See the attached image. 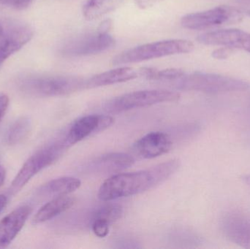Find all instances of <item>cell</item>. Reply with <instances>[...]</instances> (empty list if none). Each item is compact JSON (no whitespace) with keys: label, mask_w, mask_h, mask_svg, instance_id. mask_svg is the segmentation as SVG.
<instances>
[{"label":"cell","mask_w":250,"mask_h":249,"mask_svg":"<svg viewBox=\"0 0 250 249\" xmlns=\"http://www.w3.org/2000/svg\"><path fill=\"white\" fill-rule=\"evenodd\" d=\"M180 165L179 159H172L144 171L115 174L101 185L98 197L108 202L141 194L170 178Z\"/></svg>","instance_id":"obj_1"},{"label":"cell","mask_w":250,"mask_h":249,"mask_svg":"<svg viewBox=\"0 0 250 249\" xmlns=\"http://www.w3.org/2000/svg\"><path fill=\"white\" fill-rule=\"evenodd\" d=\"M195 45L186 39H167L144 44L126 50L114 57V65L133 64L147 60L161 58L176 54H188L194 50Z\"/></svg>","instance_id":"obj_2"},{"label":"cell","mask_w":250,"mask_h":249,"mask_svg":"<svg viewBox=\"0 0 250 249\" xmlns=\"http://www.w3.org/2000/svg\"><path fill=\"white\" fill-rule=\"evenodd\" d=\"M19 89L29 96H64L86 89V80L71 76H32L21 80Z\"/></svg>","instance_id":"obj_3"},{"label":"cell","mask_w":250,"mask_h":249,"mask_svg":"<svg viewBox=\"0 0 250 249\" xmlns=\"http://www.w3.org/2000/svg\"><path fill=\"white\" fill-rule=\"evenodd\" d=\"M176 81V88L207 94L227 93L248 90L250 85L244 80L213 73H196L184 75Z\"/></svg>","instance_id":"obj_4"},{"label":"cell","mask_w":250,"mask_h":249,"mask_svg":"<svg viewBox=\"0 0 250 249\" xmlns=\"http://www.w3.org/2000/svg\"><path fill=\"white\" fill-rule=\"evenodd\" d=\"M67 149L68 146L62 138L45 145L37 151L28 158L18 172L12 182L10 194H16L20 192L37 174L57 162Z\"/></svg>","instance_id":"obj_5"},{"label":"cell","mask_w":250,"mask_h":249,"mask_svg":"<svg viewBox=\"0 0 250 249\" xmlns=\"http://www.w3.org/2000/svg\"><path fill=\"white\" fill-rule=\"evenodd\" d=\"M179 98L180 95L178 92L165 89L137 91L108 101L105 108L108 112L117 114L155 104L175 102Z\"/></svg>","instance_id":"obj_6"},{"label":"cell","mask_w":250,"mask_h":249,"mask_svg":"<svg viewBox=\"0 0 250 249\" xmlns=\"http://www.w3.org/2000/svg\"><path fill=\"white\" fill-rule=\"evenodd\" d=\"M243 19L239 9L229 5L217 6L205 11L190 13L182 19L183 27L192 30H201L226 23H236Z\"/></svg>","instance_id":"obj_7"},{"label":"cell","mask_w":250,"mask_h":249,"mask_svg":"<svg viewBox=\"0 0 250 249\" xmlns=\"http://www.w3.org/2000/svg\"><path fill=\"white\" fill-rule=\"evenodd\" d=\"M32 29L16 20H0V65L30 41Z\"/></svg>","instance_id":"obj_8"},{"label":"cell","mask_w":250,"mask_h":249,"mask_svg":"<svg viewBox=\"0 0 250 249\" xmlns=\"http://www.w3.org/2000/svg\"><path fill=\"white\" fill-rule=\"evenodd\" d=\"M115 43V39L109 34L97 32L72 39L63 47L62 53L67 57L95 55L111 49Z\"/></svg>","instance_id":"obj_9"},{"label":"cell","mask_w":250,"mask_h":249,"mask_svg":"<svg viewBox=\"0 0 250 249\" xmlns=\"http://www.w3.org/2000/svg\"><path fill=\"white\" fill-rule=\"evenodd\" d=\"M110 115H89L76 120L63 137L68 147L93 134L104 131L114 123Z\"/></svg>","instance_id":"obj_10"},{"label":"cell","mask_w":250,"mask_h":249,"mask_svg":"<svg viewBox=\"0 0 250 249\" xmlns=\"http://www.w3.org/2000/svg\"><path fill=\"white\" fill-rule=\"evenodd\" d=\"M222 232L230 242L250 249V217L240 212H229L220 220Z\"/></svg>","instance_id":"obj_11"},{"label":"cell","mask_w":250,"mask_h":249,"mask_svg":"<svg viewBox=\"0 0 250 249\" xmlns=\"http://www.w3.org/2000/svg\"><path fill=\"white\" fill-rule=\"evenodd\" d=\"M197 39L204 45L230 47L250 54V34L240 29H221L207 32L200 35Z\"/></svg>","instance_id":"obj_12"},{"label":"cell","mask_w":250,"mask_h":249,"mask_svg":"<svg viewBox=\"0 0 250 249\" xmlns=\"http://www.w3.org/2000/svg\"><path fill=\"white\" fill-rule=\"evenodd\" d=\"M32 212L29 205H23L6 215L0 221V249L8 247L19 235Z\"/></svg>","instance_id":"obj_13"},{"label":"cell","mask_w":250,"mask_h":249,"mask_svg":"<svg viewBox=\"0 0 250 249\" xmlns=\"http://www.w3.org/2000/svg\"><path fill=\"white\" fill-rule=\"evenodd\" d=\"M172 147L170 137L162 132L146 134L135 144L137 153L145 159H153L167 153Z\"/></svg>","instance_id":"obj_14"},{"label":"cell","mask_w":250,"mask_h":249,"mask_svg":"<svg viewBox=\"0 0 250 249\" xmlns=\"http://www.w3.org/2000/svg\"><path fill=\"white\" fill-rule=\"evenodd\" d=\"M135 163V159L127 153H111L103 155L89 164L92 172L101 174L119 173Z\"/></svg>","instance_id":"obj_15"},{"label":"cell","mask_w":250,"mask_h":249,"mask_svg":"<svg viewBox=\"0 0 250 249\" xmlns=\"http://www.w3.org/2000/svg\"><path fill=\"white\" fill-rule=\"evenodd\" d=\"M140 76L139 69L121 67L114 70L104 72L86 80V89L109 86L115 83H123L133 80Z\"/></svg>","instance_id":"obj_16"},{"label":"cell","mask_w":250,"mask_h":249,"mask_svg":"<svg viewBox=\"0 0 250 249\" xmlns=\"http://www.w3.org/2000/svg\"><path fill=\"white\" fill-rule=\"evenodd\" d=\"M81 185L80 180L74 177H61L42 184L37 190L36 194L39 197L54 198L60 196L68 195L77 190Z\"/></svg>","instance_id":"obj_17"},{"label":"cell","mask_w":250,"mask_h":249,"mask_svg":"<svg viewBox=\"0 0 250 249\" xmlns=\"http://www.w3.org/2000/svg\"><path fill=\"white\" fill-rule=\"evenodd\" d=\"M75 201L73 197L67 195L54 197L38 210L34 216L33 223L38 225L51 220L70 209Z\"/></svg>","instance_id":"obj_18"},{"label":"cell","mask_w":250,"mask_h":249,"mask_svg":"<svg viewBox=\"0 0 250 249\" xmlns=\"http://www.w3.org/2000/svg\"><path fill=\"white\" fill-rule=\"evenodd\" d=\"M125 0H89L83 7V16L86 20L99 19L118 9Z\"/></svg>","instance_id":"obj_19"},{"label":"cell","mask_w":250,"mask_h":249,"mask_svg":"<svg viewBox=\"0 0 250 249\" xmlns=\"http://www.w3.org/2000/svg\"><path fill=\"white\" fill-rule=\"evenodd\" d=\"M32 121L28 117L18 118L13 123L6 135V141L10 146H16L23 143L32 132Z\"/></svg>","instance_id":"obj_20"},{"label":"cell","mask_w":250,"mask_h":249,"mask_svg":"<svg viewBox=\"0 0 250 249\" xmlns=\"http://www.w3.org/2000/svg\"><path fill=\"white\" fill-rule=\"evenodd\" d=\"M140 73L142 77L157 80H176L185 74L181 69L168 68L158 70L151 67L140 68Z\"/></svg>","instance_id":"obj_21"},{"label":"cell","mask_w":250,"mask_h":249,"mask_svg":"<svg viewBox=\"0 0 250 249\" xmlns=\"http://www.w3.org/2000/svg\"><path fill=\"white\" fill-rule=\"evenodd\" d=\"M123 208L118 204H107L100 208L93 215L94 219H101L107 221L109 224L121 219Z\"/></svg>","instance_id":"obj_22"},{"label":"cell","mask_w":250,"mask_h":249,"mask_svg":"<svg viewBox=\"0 0 250 249\" xmlns=\"http://www.w3.org/2000/svg\"><path fill=\"white\" fill-rule=\"evenodd\" d=\"M109 225L110 224L104 219H92V231L99 238H105L108 235L109 232Z\"/></svg>","instance_id":"obj_23"},{"label":"cell","mask_w":250,"mask_h":249,"mask_svg":"<svg viewBox=\"0 0 250 249\" xmlns=\"http://www.w3.org/2000/svg\"><path fill=\"white\" fill-rule=\"evenodd\" d=\"M235 51L236 49L230 48V47L221 46V48L214 50L211 55L216 59H226V58H229L235 52Z\"/></svg>","instance_id":"obj_24"},{"label":"cell","mask_w":250,"mask_h":249,"mask_svg":"<svg viewBox=\"0 0 250 249\" xmlns=\"http://www.w3.org/2000/svg\"><path fill=\"white\" fill-rule=\"evenodd\" d=\"M9 102H10V99H9L8 96L5 94L0 93V125H1L3 118L7 113Z\"/></svg>","instance_id":"obj_25"},{"label":"cell","mask_w":250,"mask_h":249,"mask_svg":"<svg viewBox=\"0 0 250 249\" xmlns=\"http://www.w3.org/2000/svg\"><path fill=\"white\" fill-rule=\"evenodd\" d=\"M111 26H112V21L111 20L108 19V20H104L98 26L97 32L99 33L108 34L110 29H111Z\"/></svg>","instance_id":"obj_26"},{"label":"cell","mask_w":250,"mask_h":249,"mask_svg":"<svg viewBox=\"0 0 250 249\" xmlns=\"http://www.w3.org/2000/svg\"><path fill=\"white\" fill-rule=\"evenodd\" d=\"M158 1L160 0H135L137 5L141 9H146L152 7Z\"/></svg>","instance_id":"obj_27"},{"label":"cell","mask_w":250,"mask_h":249,"mask_svg":"<svg viewBox=\"0 0 250 249\" xmlns=\"http://www.w3.org/2000/svg\"><path fill=\"white\" fill-rule=\"evenodd\" d=\"M238 4L239 6V10L242 13H246L250 17V0H239Z\"/></svg>","instance_id":"obj_28"},{"label":"cell","mask_w":250,"mask_h":249,"mask_svg":"<svg viewBox=\"0 0 250 249\" xmlns=\"http://www.w3.org/2000/svg\"><path fill=\"white\" fill-rule=\"evenodd\" d=\"M33 0H16L13 5L18 9H24L27 7Z\"/></svg>","instance_id":"obj_29"},{"label":"cell","mask_w":250,"mask_h":249,"mask_svg":"<svg viewBox=\"0 0 250 249\" xmlns=\"http://www.w3.org/2000/svg\"><path fill=\"white\" fill-rule=\"evenodd\" d=\"M6 178V171L4 167L0 164V187L3 185Z\"/></svg>","instance_id":"obj_30"},{"label":"cell","mask_w":250,"mask_h":249,"mask_svg":"<svg viewBox=\"0 0 250 249\" xmlns=\"http://www.w3.org/2000/svg\"><path fill=\"white\" fill-rule=\"evenodd\" d=\"M6 203H7V197L3 194H0V213L5 207Z\"/></svg>","instance_id":"obj_31"},{"label":"cell","mask_w":250,"mask_h":249,"mask_svg":"<svg viewBox=\"0 0 250 249\" xmlns=\"http://www.w3.org/2000/svg\"><path fill=\"white\" fill-rule=\"evenodd\" d=\"M1 1H4V2H7V3H12V4H14V2H15V1H16V0H1Z\"/></svg>","instance_id":"obj_32"},{"label":"cell","mask_w":250,"mask_h":249,"mask_svg":"<svg viewBox=\"0 0 250 249\" xmlns=\"http://www.w3.org/2000/svg\"><path fill=\"white\" fill-rule=\"evenodd\" d=\"M245 180H246L247 182L250 185V175H248V176L245 177Z\"/></svg>","instance_id":"obj_33"}]
</instances>
